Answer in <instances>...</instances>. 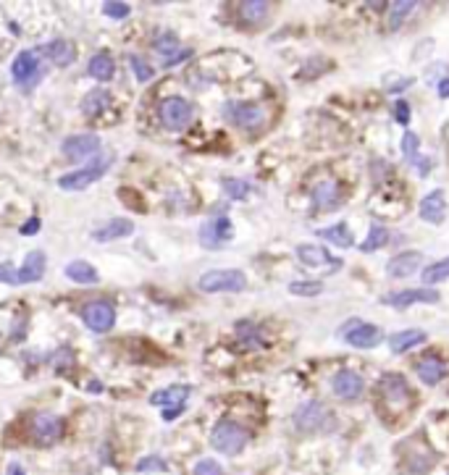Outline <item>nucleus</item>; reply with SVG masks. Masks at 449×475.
I'll return each instance as SVG.
<instances>
[{"instance_id":"1","label":"nucleus","mask_w":449,"mask_h":475,"mask_svg":"<svg viewBox=\"0 0 449 475\" xmlns=\"http://www.w3.org/2000/svg\"><path fill=\"white\" fill-rule=\"evenodd\" d=\"M247 439H250V433L234 421L216 423V428L210 433V444H213V449H219L221 454H240L242 449L247 446Z\"/></svg>"},{"instance_id":"2","label":"nucleus","mask_w":449,"mask_h":475,"mask_svg":"<svg viewBox=\"0 0 449 475\" xmlns=\"http://www.w3.org/2000/svg\"><path fill=\"white\" fill-rule=\"evenodd\" d=\"M244 286H247V276H244L242 270H234V268L208 270V273H203V276H200V281H198L200 292H208V294L242 292Z\"/></svg>"},{"instance_id":"3","label":"nucleus","mask_w":449,"mask_h":475,"mask_svg":"<svg viewBox=\"0 0 449 475\" xmlns=\"http://www.w3.org/2000/svg\"><path fill=\"white\" fill-rule=\"evenodd\" d=\"M108 166H110V158H98V161L84 166V168L64 173V176L58 179V187L66 189V192H82V189H87V187H92V184L98 182L100 176L108 171Z\"/></svg>"},{"instance_id":"4","label":"nucleus","mask_w":449,"mask_h":475,"mask_svg":"<svg viewBox=\"0 0 449 475\" xmlns=\"http://www.w3.org/2000/svg\"><path fill=\"white\" fill-rule=\"evenodd\" d=\"M200 244L210 249H219L234 239V226L226 216H213L200 224Z\"/></svg>"},{"instance_id":"5","label":"nucleus","mask_w":449,"mask_h":475,"mask_svg":"<svg viewBox=\"0 0 449 475\" xmlns=\"http://www.w3.org/2000/svg\"><path fill=\"white\" fill-rule=\"evenodd\" d=\"M223 113H226V119L234 124V126H240V129H260L265 124V110L260 105H255V103H226L223 105Z\"/></svg>"},{"instance_id":"6","label":"nucleus","mask_w":449,"mask_h":475,"mask_svg":"<svg viewBox=\"0 0 449 475\" xmlns=\"http://www.w3.org/2000/svg\"><path fill=\"white\" fill-rule=\"evenodd\" d=\"M158 116H161V124L165 129L182 131L192 121V105L184 98H165L158 108Z\"/></svg>"},{"instance_id":"7","label":"nucleus","mask_w":449,"mask_h":475,"mask_svg":"<svg viewBox=\"0 0 449 475\" xmlns=\"http://www.w3.org/2000/svg\"><path fill=\"white\" fill-rule=\"evenodd\" d=\"M82 321H84V326H87L92 334H105V331H110L113 323H116V310H113V305L105 302V300H92V302L84 305Z\"/></svg>"},{"instance_id":"8","label":"nucleus","mask_w":449,"mask_h":475,"mask_svg":"<svg viewBox=\"0 0 449 475\" xmlns=\"http://www.w3.org/2000/svg\"><path fill=\"white\" fill-rule=\"evenodd\" d=\"M11 76L13 82L19 87H34L40 82V76H43V68H40V58L34 50H22V53L13 58V66H11Z\"/></svg>"},{"instance_id":"9","label":"nucleus","mask_w":449,"mask_h":475,"mask_svg":"<svg viewBox=\"0 0 449 475\" xmlns=\"http://www.w3.org/2000/svg\"><path fill=\"white\" fill-rule=\"evenodd\" d=\"M29 431H32V439L37 444L50 446V444H55L64 436V421L58 415H53V412H40V415H34Z\"/></svg>"},{"instance_id":"10","label":"nucleus","mask_w":449,"mask_h":475,"mask_svg":"<svg viewBox=\"0 0 449 475\" xmlns=\"http://www.w3.org/2000/svg\"><path fill=\"white\" fill-rule=\"evenodd\" d=\"M61 150L66 155L68 161H89V158H95V152L100 150V137L98 134H71L68 140H64L61 145Z\"/></svg>"},{"instance_id":"11","label":"nucleus","mask_w":449,"mask_h":475,"mask_svg":"<svg viewBox=\"0 0 449 475\" xmlns=\"http://www.w3.org/2000/svg\"><path fill=\"white\" fill-rule=\"evenodd\" d=\"M378 391H381L383 402L389 407H397V410H405L407 402H410V386L407 381L399 373H389L378 381Z\"/></svg>"},{"instance_id":"12","label":"nucleus","mask_w":449,"mask_h":475,"mask_svg":"<svg viewBox=\"0 0 449 475\" xmlns=\"http://www.w3.org/2000/svg\"><path fill=\"white\" fill-rule=\"evenodd\" d=\"M341 339L347 344L358 346V349H368V346H376L378 339H381V331L371 323H362V321H350V326H344L339 331Z\"/></svg>"},{"instance_id":"13","label":"nucleus","mask_w":449,"mask_h":475,"mask_svg":"<svg viewBox=\"0 0 449 475\" xmlns=\"http://www.w3.org/2000/svg\"><path fill=\"white\" fill-rule=\"evenodd\" d=\"M326 418L329 412L321 402H305L295 410V425L300 431H318L326 425Z\"/></svg>"},{"instance_id":"14","label":"nucleus","mask_w":449,"mask_h":475,"mask_svg":"<svg viewBox=\"0 0 449 475\" xmlns=\"http://www.w3.org/2000/svg\"><path fill=\"white\" fill-rule=\"evenodd\" d=\"M331 389H334V394H337L339 400L352 402L362 394L365 383H362V378L358 376L355 370H339V373L334 376V381H331Z\"/></svg>"},{"instance_id":"15","label":"nucleus","mask_w":449,"mask_h":475,"mask_svg":"<svg viewBox=\"0 0 449 475\" xmlns=\"http://www.w3.org/2000/svg\"><path fill=\"white\" fill-rule=\"evenodd\" d=\"M45 270H47L45 252L43 249H32V252H27L22 268L16 270V279H19V284H37V281H43Z\"/></svg>"},{"instance_id":"16","label":"nucleus","mask_w":449,"mask_h":475,"mask_svg":"<svg viewBox=\"0 0 449 475\" xmlns=\"http://www.w3.org/2000/svg\"><path fill=\"white\" fill-rule=\"evenodd\" d=\"M415 302H423V305H431V302H439V292L434 289H402V292H392L383 297V305H392V307H407V305H415Z\"/></svg>"},{"instance_id":"17","label":"nucleus","mask_w":449,"mask_h":475,"mask_svg":"<svg viewBox=\"0 0 449 475\" xmlns=\"http://www.w3.org/2000/svg\"><path fill=\"white\" fill-rule=\"evenodd\" d=\"M134 231V221L132 218H110L103 226H98L92 231V239L95 242H116V239L129 237Z\"/></svg>"},{"instance_id":"18","label":"nucleus","mask_w":449,"mask_h":475,"mask_svg":"<svg viewBox=\"0 0 449 475\" xmlns=\"http://www.w3.org/2000/svg\"><path fill=\"white\" fill-rule=\"evenodd\" d=\"M313 203H316V207H321V210H334V207L341 203L339 182H334V179L318 182L316 189H313Z\"/></svg>"},{"instance_id":"19","label":"nucleus","mask_w":449,"mask_h":475,"mask_svg":"<svg viewBox=\"0 0 449 475\" xmlns=\"http://www.w3.org/2000/svg\"><path fill=\"white\" fill-rule=\"evenodd\" d=\"M444 213H447V200H444V192H441V189H434V192H428V195L420 200V218L428 221V224H441V221H444Z\"/></svg>"},{"instance_id":"20","label":"nucleus","mask_w":449,"mask_h":475,"mask_svg":"<svg viewBox=\"0 0 449 475\" xmlns=\"http://www.w3.org/2000/svg\"><path fill=\"white\" fill-rule=\"evenodd\" d=\"M43 50V55L45 58H50L55 66H71L74 61H77V50H74V45L68 43V40H50V43L45 45V48H40Z\"/></svg>"},{"instance_id":"21","label":"nucleus","mask_w":449,"mask_h":475,"mask_svg":"<svg viewBox=\"0 0 449 475\" xmlns=\"http://www.w3.org/2000/svg\"><path fill=\"white\" fill-rule=\"evenodd\" d=\"M189 386H182V383H176V386H168V389H158L150 394V404L153 407H176V404H184V400L189 397Z\"/></svg>"},{"instance_id":"22","label":"nucleus","mask_w":449,"mask_h":475,"mask_svg":"<svg viewBox=\"0 0 449 475\" xmlns=\"http://www.w3.org/2000/svg\"><path fill=\"white\" fill-rule=\"evenodd\" d=\"M415 373L426 386H436L439 381L444 378V373H447V367H444V363H441L439 357L428 355V357H423V360H418Z\"/></svg>"},{"instance_id":"23","label":"nucleus","mask_w":449,"mask_h":475,"mask_svg":"<svg viewBox=\"0 0 449 475\" xmlns=\"http://www.w3.org/2000/svg\"><path fill=\"white\" fill-rule=\"evenodd\" d=\"M426 342V334L420 331V328H407V331H399L389 339V346H392V352L395 355H405L410 349H415L418 344H423Z\"/></svg>"},{"instance_id":"24","label":"nucleus","mask_w":449,"mask_h":475,"mask_svg":"<svg viewBox=\"0 0 449 475\" xmlns=\"http://www.w3.org/2000/svg\"><path fill=\"white\" fill-rule=\"evenodd\" d=\"M420 260H423L420 252H402V255H397L395 260H389L386 270H389V276H395V279H405L413 270H418Z\"/></svg>"},{"instance_id":"25","label":"nucleus","mask_w":449,"mask_h":475,"mask_svg":"<svg viewBox=\"0 0 449 475\" xmlns=\"http://www.w3.org/2000/svg\"><path fill=\"white\" fill-rule=\"evenodd\" d=\"M64 273H66V279L74 281V284H87V286H92V284L100 281L98 270L92 268L87 260H71Z\"/></svg>"},{"instance_id":"26","label":"nucleus","mask_w":449,"mask_h":475,"mask_svg":"<svg viewBox=\"0 0 449 475\" xmlns=\"http://www.w3.org/2000/svg\"><path fill=\"white\" fill-rule=\"evenodd\" d=\"M297 258L302 260L305 265H339V260L331 258L329 252L323 247H318V244H300L297 247Z\"/></svg>"},{"instance_id":"27","label":"nucleus","mask_w":449,"mask_h":475,"mask_svg":"<svg viewBox=\"0 0 449 475\" xmlns=\"http://www.w3.org/2000/svg\"><path fill=\"white\" fill-rule=\"evenodd\" d=\"M87 74L92 76V79H98V82H108V79H113V74H116V64H113V58H110L108 53H98L89 58Z\"/></svg>"},{"instance_id":"28","label":"nucleus","mask_w":449,"mask_h":475,"mask_svg":"<svg viewBox=\"0 0 449 475\" xmlns=\"http://www.w3.org/2000/svg\"><path fill=\"white\" fill-rule=\"evenodd\" d=\"M271 11V3L265 0H244L240 3V19L244 24H260Z\"/></svg>"},{"instance_id":"29","label":"nucleus","mask_w":449,"mask_h":475,"mask_svg":"<svg viewBox=\"0 0 449 475\" xmlns=\"http://www.w3.org/2000/svg\"><path fill=\"white\" fill-rule=\"evenodd\" d=\"M110 105V95L105 89H92L84 95L82 100V113H87V116H100V113H105V108Z\"/></svg>"},{"instance_id":"30","label":"nucleus","mask_w":449,"mask_h":475,"mask_svg":"<svg viewBox=\"0 0 449 475\" xmlns=\"http://www.w3.org/2000/svg\"><path fill=\"white\" fill-rule=\"evenodd\" d=\"M234 331H237V336H240V342L244 346H263L265 344L263 331H260L255 323H250V321H240Z\"/></svg>"},{"instance_id":"31","label":"nucleus","mask_w":449,"mask_h":475,"mask_svg":"<svg viewBox=\"0 0 449 475\" xmlns=\"http://www.w3.org/2000/svg\"><path fill=\"white\" fill-rule=\"evenodd\" d=\"M318 234L326 239V242H331V244H337V247H350L352 244V234L350 228H347V224H337V226L323 228V231H318Z\"/></svg>"},{"instance_id":"32","label":"nucleus","mask_w":449,"mask_h":475,"mask_svg":"<svg viewBox=\"0 0 449 475\" xmlns=\"http://www.w3.org/2000/svg\"><path fill=\"white\" fill-rule=\"evenodd\" d=\"M158 53L163 55V61H168V58H174L176 50H179V37L171 32H163L155 37V45H153Z\"/></svg>"},{"instance_id":"33","label":"nucleus","mask_w":449,"mask_h":475,"mask_svg":"<svg viewBox=\"0 0 449 475\" xmlns=\"http://www.w3.org/2000/svg\"><path fill=\"white\" fill-rule=\"evenodd\" d=\"M413 8H415V3H413V0H397V3H392V6H389V27L397 29V27L402 24V19L410 16Z\"/></svg>"},{"instance_id":"34","label":"nucleus","mask_w":449,"mask_h":475,"mask_svg":"<svg viewBox=\"0 0 449 475\" xmlns=\"http://www.w3.org/2000/svg\"><path fill=\"white\" fill-rule=\"evenodd\" d=\"M444 279H449V258L436 260V263H431V265L423 270V281H426L428 286H431V284H439V281Z\"/></svg>"},{"instance_id":"35","label":"nucleus","mask_w":449,"mask_h":475,"mask_svg":"<svg viewBox=\"0 0 449 475\" xmlns=\"http://www.w3.org/2000/svg\"><path fill=\"white\" fill-rule=\"evenodd\" d=\"M386 242H389V231H386L383 226H373L371 234H368V239L360 244V249L362 252H376V249L383 247Z\"/></svg>"},{"instance_id":"36","label":"nucleus","mask_w":449,"mask_h":475,"mask_svg":"<svg viewBox=\"0 0 449 475\" xmlns=\"http://www.w3.org/2000/svg\"><path fill=\"white\" fill-rule=\"evenodd\" d=\"M221 187H223L226 197H231V200H244V197L250 195V184L242 182V179H223Z\"/></svg>"},{"instance_id":"37","label":"nucleus","mask_w":449,"mask_h":475,"mask_svg":"<svg viewBox=\"0 0 449 475\" xmlns=\"http://www.w3.org/2000/svg\"><path fill=\"white\" fill-rule=\"evenodd\" d=\"M289 292L297 294V297H316V294L323 292V284L321 281H292Z\"/></svg>"},{"instance_id":"38","label":"nucleus","mask_w":449,"mask_h":475,"mask_svg":"<svg viewBox=\"0 0 449 475\" xmlns=\"http://www.w3.org/2000/svg\"><path fill=\"white\" fill-rule=\"evenodd\" d=\"M129 64H132V68H134V76H137V82H150L155 76V71H153V66L147 64L145 61L142 55H129Z\"/></svg>"},{"instance_id":"39","label":"nucleus","mask_w":449,"mask_h":475,"mask_svg":"<svg viewBox=\"0 0 449 475\" xmlns=\"http://www.w3.org/2000/svg\"><path fill=\"white\" fill-rule=\"evenodd\" d=\"M103 13L110 16V19H126L132 13V6L129 3H121V0H105L103 3Z\"/></svg>"},{"instance_id":"40","label":"nucleus","mask_w":449,"mask_h":475,"mask_svg":"<svg viewBox=\"0 0 449 475\" xmlns=\"http://www.w3.org/2000/svg\"><path fill=\"white\" fill-rule=\"evenodd\" d=\"M137 470H140V473H165V470H168V465H165L161 457L150 454V457H142V460L137 462Z\"/></svg>"},{"instance_id":"41","label":"nucleus","mask_w":449,"mask_h":475,"mask_svg":"<svg viewBox=\"0 0 449 475\" xmlns=\"http://www.w3.org/2000/svg\"><path fill=\"white\" fill-rule=\"evenodd\" d=\"M192 475H226L223 473V467H221L216 460H210V457H205V460H200L198 465H195V470H192Z\"/></svg>"},{"instance_id":"42","label":"nucleus","mask_w":449,"mask_h":475,"mask_svg":"<svg viewBox=\"0 0 449 475\" xmlns=\"http://www.w3.org/2000/svg\"><path fill=\"white\" fill-rule=\"evenodd\" d=\"M418 145H420V140L413 131H407L405 137H402V155H405L407 161H415L418 158Z\"/></svg>"},{"instance_id":"43","label":"nucleus","mask_w":449,"mask_h":475,"mask_svg":"<svg viewBox=\"0 0 449 475\" xmlns=\"http://www.w3.org/2000/svg\"><path fill=\"white\" fill-rule=\"evenodd\" d=\"M0 281H3V284H11V286L19 284V279H16V268H13L11 263H0Z\"/></svg>"},{"instance_id":"44","label":"nucleus","mask_w":449,"mask_h":475,"mask_svg":"<svg viewBox=\"0 0 449 475\" xmlns=\"http://www.w3.org/2000/svg\"><path fill=\"white\" fill-rule=\"evenodd\" d=\"M395 110H397V121H399V124H407V121H410V105H407L405 100H397Z\"/></svg>"},{"instance_id":"45","label":"nucleus","mask_w":449,"mask_h":475,"mask_svg":"<svg viewBox=\"0 0 449 475\" xmlns=\"http://www.w3.org/2000/svg\"><path fill=\"white\" fill-rule=\"evenodd\" d=\"M37 231H40V218H29V221L22 226L24 237H32V234H37Z\"/></svg>"},{"instance_id":"46","label":"nucleus","mask_w":449,"mask_h":475,"mask_svg":"<svg viewBox=\"0 0 449 475\" xmlns=\"http://www.w3.org/2000/svg\"><path fill=\"white\" fill-rule=\"evenodd\" d=\"M189 55H192V50H182V53H176L174 58H168V61H163V66H165V68H168V66L182 64V61H184V58H189Z\"/></svg>"},{"instance_id":"47","label":"nucleus","mask_w":449,"mask_h":475,"mask_svg":"<svg viewBox=\"0 0 449 475\" xmlns=\"http://www.w3.org/2000/svg\"><path fill=\"white\" fill-rule=\"evenodd\" d=\"M182 412H184V404H176L171 410H163V421H174L176 415H182Z\"/></svg>"},{"instance_id":"48","label":"nucleus","mask_w":449,"mask_h":475,"mask_svg":"<svg viewBox=\"0 0 449 475\" xmlns=\"http://www.w3.org/2000/svg\"><path fill=\"white\" fill-rule=\"evenodd\" d=\"M6 475H27V473H24V467L19 462H11V465H8V473H6Z\"/></svg>"},{"instance_id":"49","label":"nucleus","mask_w":449,"mask_h":475,"mask_svg":"<svg viewBox=\"0 0 449 475\" xmlns=\"http://www.w3.org/2000/svg\"><path fill=\"white\" fill-rule=\"evenodd\" d=\"M439 95H441V98H449V79H441V82H439Z\"/></svg>"}]
</instances>
